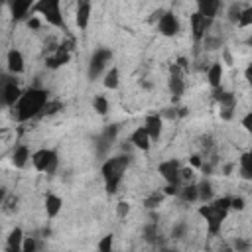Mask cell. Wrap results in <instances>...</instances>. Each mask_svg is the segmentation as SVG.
Segmentation results:
<instances>
[{"instance_id":"1","label":"cell","mask_w":252,"mask_h":252,"mask_svg":"<svg viewBox=\"0 0 252 252\" xmlns=\"http://www.w3.org/2000/svg\"><path fill=\"white\" fill-rule=\"evenodd\" d=\"M45 104H47V93L41 89H30V91L22 93L18 102L14 104L16 116H18V120H30V118L37 116Z\"/></svg>"},{"instance_id":"2","label":"cell","mask_w":252,"mask_h":252,"mask_svg":"<svg viewBox=\"0 0 252 252\" xmlns=\"http://www.w3.org/2000/svg\"><path fill=\"white\" fill-rule=\"evenodd\" d=\"M128 167V158L126 156H116L104 161L102 165V177H104V185L108 193H114L118 189V183L122 181V175Z\"/></svg>"},{"instance_id":"3","label":"cell","mask_w":252,"mask_h":252,"mask_svg":"<svg viewBox=\"0 0 252 252\" xmlns=\"http://www.w3.org/2000/svg\"><path fill=\"white\" fill-rule=\"evenodd\" d=\"M33 12L41 14L51 26H63V16H61V0H37L33 4Z\"/></svg>"},{"instance_id":"4","label":"cell","mask_w":252,"mask_h":252,"mask_svg":"<svg viewBox=\"0 0 252 252\" xmlns=\"http://www.w3.org/2000/svg\"><path fill=\"white\" fill-rule=\"evenodd\" d=\"M226 211L228 209H224V207H220L219 203H211V205H205V207H201L199 209V213L205 217V220H207V224H209V230L215 234V232H219V228H220V224H222V220H224V217H226Z\"/></svg>"},{"instance_id":"5","label":"cell","mask_w":252,"mask_h":252,"mask_svg":"<svg viewBox=\"0 0 252 252\" xmlns=\"http://www.w3.org/2000/svg\"><path fill=\"white\" fill-rule=\"evenodd\" d=\"M32 158V163L37 171H47V173H53L55 167H57V154L53 150H37Z\"/></svg>"},{"instance_id":"6","label":"cell","mask_w":252,"mask_h":252,"mask_svg":"<svg viewBox=\"0 0 252 252\" xmlns=\"http://www.w3.org/2000/svg\"><path fill=\"white\" fill-rule=\"evenodd\" d=\"M20 94H22V91H20V87H18V83H16V81L6 79V81L2 83V89H0V100H2L4 104L14 106V104L18 102Z\"/></svg>"},{"instance_id":"7","label":"cell","mask_w":252,"mask_h":252,"mask_svg":"<svg viewBox=\"0 0 252 252\" xmlns=\"http://www.w3.org/2000/svg\"><path fill=\"white\" fill-rule=\"evenodd\" d=\"M110 57H112L110 49H96L94 55L91 57V63H89V77L94 79V77L102 71V67L110 61Z\"/></svg>"},{"instance_id":"8","label":"cell","mask_w":252,"mask_h":252,"mask_svg":"<svg viewBox=\"0 0 252 252\" xmlns=\"http://www.w3.org/2000/svg\"><path fill=\"white\" fill-rule=\"evenodd\" d=\"M179 171H181V167H179V163L175 159H167V161H161L159 163V173H161V177L169 185H177L179 183V179H181Z\"/></svg>"},{"instance_id":"9","label":"cell","mask_w":252,"mask_h":252,"mask_svg":"<svg viewBox=\"0 0 252 252\" xmlns=\"http://www.w3.org/2000/svg\"><path fill=\"white\" fill-rule=\"evenodd\" d=\"M158 28H159V32H161L163 35L171 37V35H175V33L179 32V22H177V18H175L171 12H165L163 16H159Z\"/></svg>"},{"instance_id":"10","label":"cell","mask_w":252,"mask_h":252,"mask_svg":"<svg viewBox=\"0 0 252 252\" xmlns=\"http://www.w3.org/2000/svg\"><path fill=\"white\" fill-rule=\"evenodd\" d=\"M220 10V0H197V12L207 18V20H213Z\"/></svg>"},{"instance_id":"11","label":"cell","mask_w":252,"mask_h":252,"mask_svg":"<svg viewBox=\"0 0 252 252\" xmlns=\"http://www.w3.org/2000/svg\"><path fill=\"white\" fill-rule=\"evenodd\" d=\"M116 134H118V128H116L114 124H110V126L104 128V132L98 136V142H96V150H98V154H104V152L110 148V144L114 142Z\"/></svg>"},{"instance_id":"12","label":"cell","mask_w":252,"mask_h":252,"mask_svg":"<svg viewBox=\"0 0 252 252\" xmlns=\"http://www.w3.org/2000/svg\"><path fill=\"white\" fill-rule=\"evenodd\" d=\"M89 18H91V0H77V14H75L77 26L85 30L89 26Z\"/></svg>"},{"instance_id":"13","label":"cell","mask_w":252,"mask_h":252,"mask_svg":"<svg viewBox=\"0 0 252 252\" xmlns=\"http://www.w3.org/2000/svg\"><path fill=\"white\" fill-rule=\"evenodd\" d=\"M8 4H10V12H12L14 20L26 18L30 8H33V0H8Z\"/></svg>"},{"instance_id":"14","label":"cell","mask_w":252,"mask_h":252,"mask_svg":"<svg viewBox=\"0 0 252 252\" xmlns=\"http://www.w3.org/2000/svg\"><path fill=\"white\" fill-rule=\"evenodd\" d=\"M130 140H132V144H134L136 148H140V150H144V152L150 148V142H152V138H150V134H148L146 126H140V128H136V130L132 132Z\"/></svg>"},{"instance_id":"15","label":"cell","mask_w":252,"mask_h":252,"mask_svg":"<svg viewBox=\"0 0 252 252\" xmlns=\"http://www.w3.org/2000/svg\"><path fill=\"white\" fill-rule=\"evenodd\" d=\"M6 63H8V71L10 73H22L24 71V55L18 49H10L8 51Z\"/></svg>"},{"instance_id":"16","label":"cell","mask_w":252,"mask_h":252,"mask_svg":"<svg viewBox=\"0 0 252 252\" xmlns=\"http://www.w3.org/2000/svg\"><path fill=\"white\" fill-rule=\"evenodd\" d=\"M209 22H211V20L203 18L199 12H195V14L191 16V30H193V37H195V39H201V37H203V33H205V30H207Z\"/></svg>"},{"instance_id":"17","label":"cell","mask_w":252,"mask_h":252,"mask_svg":"<svg viewBox=\"0 0 252 252\" xmlns=\"http://www.w3.org/2000/svg\"><path fill=\"white\" fill-rule=\"evenodd\" d=\"M144 126H146V130H148V134H150L152 140H158L161 136V118L158 114H150L146 118V124Z\"/></svg>"},{"instance_id":"18","label":"cell","mask_w":252,"mask_h":252,"mask_svg":"<svg viewBox=\"0 0 252 252\" xmlns=\"http://www.w3.org/2000/svg\"><path fill=\"white\" fill-rule=\"evenodd\" d=\"M183 87H185V83H183V79H181V73H179L177 67H173V69H171V77H169V89H171V93H173L175 96H179V94L183 93Z\"/></svg>"},{"instance_id":"19","label":"cell","mask_w":252,"mask_h":252,"mask_svg":"<svg viewBox=\"0 0 252 252\" xmlns=\"http://www.w3.org/2000/svg\"><path fill=\"white\" fill-rule=\"evenodd\" d=\"M61 207H63L61 197H57V195H47L45 197V213H47V217H55L61 211Z\"/></svg>"},{"instance_id":"20","label":"cell","mask_w":252,"mask_h":252,"mask_svg":"<svg viewBox=\"0 0 252 252\" xmlns=\"http://www.w3.org/2000/svg\"><path fill=\"white\" fill-rule=\"evenodd\" d=\"M28 159H30V150L26 146H18L14 150V154H12V163L16 167H24L28 163Z\"/></svg>"},{"instance_id":"21","label":"cell","mask_w":252,"mask_h":252,"mask_svg":"<svg viewBox=\"0 0 252 252\" xmlns=\"http://www.w3.org/2000/svg\"><path fill=\"white\" fill-rule=\"evenodd\" d=\"M22 240H24V232L22 228H14L8 236V250L16 252V250H22Z\"/></svg>"},{"instance_id":"22","label":"cell","mask_w":252,"mask_h":252,"mask_svg":"<svg viewBox=\"0 0 252 252\" xmlns=\"http://www.w3.org/2000/svg\"><path fill=\"white\" fill-rule=\"evenodd\" d=\"M207 77H209L211 87H215V89H217V87L220 85V77H222V65H220V63H213V65L209 67Z\"/></svg>"},{"instance_id":"23","label":"cell","mask_w":252,"mask_h":252,"mask_svg":"<svg viewBox=\"0 0 252 252\" xmlns=\"http://www.w3.org/2000/svg\"><path fill=\"white\" fill-rule=\"evenodd\" d=\"M240 171H242V177L244 179H250L252 177V156L248 152L240 156Z\"/></svg>"},{"instance_id":"24","label":"cell","mask_w":252,"mask_h":252,"mask_svg":"<svg viewBox=\"0 0 252 252\" xmlns=\"http://www.w3.org/2000/svg\"><path fill=\"white\" fill-rule=\"evenodd\" d=\"M104 87L106 89H116L118 87V69L112 67L106 75H104Z\"/></svg>"},{"instance_id":"25","label":"cell","mask_w":252,"mask_h":252,"mask_svg":"<svg viewBox=\"0 0 252 252\" xmlns=\"http://www.w3.org/2000/svg\"><path fill=\"white\" fill-rule=\"evenodd\" d=\"M197 195H199V199H201V201H209V199L213 197V189H211V183L203 181L201 185H197Z\"/></svg>"},{"instance_id":"26","label":"cell","mask_w":252,"mask_h":252,"mask_svg":"<svg viewBox=\"0 0 252 252\" xmlns=\"http://www.w3.org/2000/svg\"><path fill=\"white\" fill-rule=\"evenodd\" d=\"M93 108H94L98 114H106V110H108V100H106L102 94H98V96H94V100H93Z\"/></svg>"},{"instance_id":"27","label":"cell","mask_w":252,"mask_h":252,"mask_svg":"<svg viewBox=\"0 0 252 252\" xmlns=\"http://www.w3.org/2000/svg\"><path fill=\"white\" fill-rule=\"evenodd\" d=\"M181 199L183 201H197L199 195H197V185H187L181 189Z\"/></svg>"},{"instance_id":"28","label":"cell","mask_w":252,"mask_h":252,"mask_svg":"<svg viewBox=\"0 0 252 252\" xmlns=\"http://www.w3.org/2000/svg\"><path fill=\"white\" fill-rule=\"evenodd\" d=\"M67 61H69V55H67V53H63V51H59L55 57H49V59H47L49 67H59V65L67 63Z\"/></svg>"},{"instance_id":"29","label":"cell","mask_w":252,"mask_h":252,"mask_svg":"<svg viewBox=\"0 0 252 252\" xmlns=\"http://www.w3.org/2000/svg\"><path fill=\"white\" fill-rule=\"evenodd\" d=\"M238 26H250L252 24V8H246V10H240V16H238Z\"/></svg>"},{"instance_id":"30","label":"cell","mask_w":252,"mask_h":252,"mask_svg":"<svg viewBox=\"0 0 252 252\" xmlns=\"http://www.w3.org/2000/svg\"><path fill=\"white\" fill-rule=\"evenodd\" d=\"M217 100L220 102V106H230L234 108V96L230 93H219L217 94Z\"/></svg>"},{"instance_id":"31","label":"cell","mask_w":252,"mask_h":252,"mask_svg":"<svg viewBox=\"0 0 252 252\" xmlns=\"http://www.w3.org/2000/svg\"><path fill=\"white\" fill-rule=\"evenodd\" d=\"M161 199H163V193H154L152 197L146 199V207L148 209H154V207H158L161 203Z\"/></svg>"},{"instance_id":"32","label":"cell","mask_w":252,"mask_h":252,"mask_svg":"<svg viewBox=\"0 0 252 252\" xmlns=\"http://www.w3.org/2000/svg\"><path fill=\"white\" fill-rule=\"evenodd\" d=\"M128 213H130V205H128V203H124V201H120V203L116 205V215H118L120 219H124Z\"/></svg>"},{"instance_id":"33","label":"cell","mask_w":252,"mask_h":252,"mask_svg":"<svg viewBox=\"0 0 252 252\" xmlns=\"http://www.w3.org/2000/svg\"><path fill=\"white\" fill-rule=\"evenodd\" d=\"M112 248V236H104L100 242H98V250L100 252H108Z\"/></svg>"},{"instance_id":"34","label":"cell","mask_w":252,"mask_h":252,"mask_svg":"<svg viewBox=\"0 0 252 252\" xmlns=\"http://www.w3.org/2000/svg\"><path fill=\"white\" fill-rule=\"evenodd\" d=\"M238 16H240V8H238L236 4H232V6H230V10H228V20L236 24V22H238Z\"/></svg>"},{"instance_id":"35","label":"cell","mask_w":252,"mask_h":252,"mask_svg":"<svg viewBox=\"0 0 252 252\" xmlns=\"http://www.w3.org/2000/svg\"><path fill=\"white\" fill-rule=\"evenodd\" d=\"M144 232H146V240H150V242L156 240V224H148L144 228Z\"/></svg>"},{"instance_id":"36","label":"cell","mask_w":252,"mask_h":252,"mask_svg":"<svg viewBox=\"0 0 252 252\" xmlns=\"http://www.w3.org/2000/svg\"><path fill=\"white\" fill-rule=\"evenodd\" d=\"M22 250L33 252V250H35V240H33V238H26V240L22 242Z\"/></svg>"},{"instance_id":"37","label":"cell","mask_w":252,"mask_h":252,"mask_svg":"<svg viewBox=\"0 0 252 252\" xmlns=\"http://www.w3.org/2000/svg\"><path fill=\"white\" fill-rule=\"evenodd\" d=\"M230 207H232V209H236V211H240V209H244V201H242L240 197L230 199Z\"/></svg>"},{"instance_id":"38","label":"cell","mask_w":252,"mask_h":252,"mask_svg":"<svg viewBox=\"0 0 252 252\" xmlns=\"http://www.w3.org/2000/svg\"><path fill=\"white\" fill-rule=\"evenodd\" d=\"M250 124H252V114H246V116H244V120H242V126H244L246 130H250V128H252Z\"/></svg>"},{"instance_id":"39","label":"cell","mask_w":252,"mask_h":252,"mask_svg":"<svg viewBox=\"0 0 252 252\" xmlns=\"http://www.w3.org/2000/svg\"><path fill=\"white\" fill-rule=\"evenodd\" d=\"M191 163H193L195 167H199V165H201V158H199V156H193V158H191Z\"/></svg>"},{"instance_id":"40","label":"cell","mask_w":252,"mask_h":252,"mask_svg":"<svg viewBox=\"0 0 252 252\" xmlns=\"http://www.w3.org/2000/svg\"><path fill=\"white\" fill-rule=\"evenodd\" d=\"M28 26H30V28H37V26H39V22H37L35 18H32V20L28 22Z\"/></svg>"},{"instance_id":"41","label":"cell","mask_w":252,"mask_h":252,"mask_svg":"<svg viewBox=\"0 0 252 252\" xmlns=\"http://www.w3.org/2000/svg\"><path fill=\"white\" fill-rule=\"evenodd\" d=\"M4 199H6V189H2V187H0V205L4 203Z\"/></svg>"}]
</instances>
